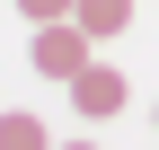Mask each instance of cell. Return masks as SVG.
<instances>
[{
	"instance_id": "cell-1",
	"label": "cell",
	"mask_w": 159,
	"mask_h": 150,
	"mask_svg": "<svg viewBox=\"0 0 159 150\" xmlns=\"http://www.w3.org/2000/svg\"><path fill=\"white\" fill-rule=\"evenodd\" d=\"M89 44H97V35H89V27H80V18H53V27H35V35H27V62H35V71H44V80H62V88H71V80H80V71H89V62H97V53H89Z\"/></svg>"
},
{
	"instance_id": "cell-2",
	"label": "cell",
	"mask_w": 159,
	"mask_h": 150,
	"mask_svg": "<svg viewBox=\"0 0 159 150\" xmlns=\"http://www.w3.org/2000/svg\"><path fill=\"white\" fill-rule=\"evenodd\" d=\"M71 106H80V124H106V115L133 106V80H124L115 62H89V71L71 80Z\"/></svg>"
},
{
	"instance_id": "cell-3",
	"label": "cell",
	"mask_w": 159,
	"mask_h": 150,
	"mask_svg": "<svg viewBox=\"0 0 159 150\" xmlns=\"http://www.w3.org/2000/svg\"><path fill=\"white\" fill-rule=\"evenodd\" d=\"M71 18H80L89 35H124V27H133V0H71Z\"/></svg>"
},
{
	"instance_id": "cell-4",
	"label": "cell",
	"mask_w": 159,
	"mask_h": 150,
	"mask_svg": "<svg viewBox=\"0 0 159 150\" xmlns=\"http://www.w3.org/2000/svg\"><path fill=\"white\" fill-rule=\"evenodd\" d=\"M0 150H53V133L27 115V106H9V115H0Z\"/></svg>"
},
{
	"instance_id": "cell-5",
	"label": "cell",
	"mask_w": 159,
	"mask_h": 150,
	"mask_svg": "<svg viewBox=\"0 0 159 150\" xmlns=\"http://www.w3.org/2000/svg\"><path fill=\"white\" fill-rule=\"evenodd\" d=\"M18 9H27L35 27H53V18H71V0H18Z\"/></svg>"
},
{
	"instance_id": "cell-6",
	"label": "cell",
	"mask_w": 159,
	"mask_h": 150,
	"mask_svg": "<svg viewBox=\"0 0 159 150\" xmlns=\"http://www.w3.org/2000/svg\"><path fill=\"white\" fill-rule=\"evenodd\" d=\"M53 150H97V141H53Z\"/></svg>"
},
{
	"instance_id": "cell-7",
	"label": "cell",
	"mask_w": 159,
	"mask_h": 150,
	"mask_svg": "<svg viewBox=\"0 0 159 150\" xmlns=\"http://www.w3.org/2000/svg\"><path fill=\"white\" fill-rule=\"evenodd\" d=\"M150 115H159V106H150Z\"/></svg>"
}]
</instances>
